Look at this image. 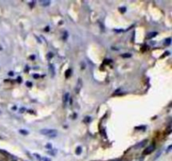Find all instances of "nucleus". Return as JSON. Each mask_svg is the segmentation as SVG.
<instances>
[{
  "instance_id": "nucleus-1",
  "label": "nucleus",
  "mask_w": 172,
  "mask_h": 161,
  "mask_svg": "<svg viewBox=\"0 0 172 161\" xmlns=\"http://www.w3.org/2000/svg\"><path fill=\"white\" fill-rule=\"evenodd\" d=\"M40 133L44 135V136L50 137V138H54V137H56V135L58 134V131L55 130V129L44 128V129H41L40 130Z\"/></svg>"
},
{
  "instance_id": "nucleus-2",
  "label": "nucleus",
  "mask_w": 172,
  "mask_h": 161,
  "mask_svg": "<svg viewBox=\"0 0 172 161\" xmlns=\"http://www.w3.org/2000/svg\"><path fill=\"white\" fill-rule=\"evenodd\" d=\"M155 144H151V145H149V146H148L147 148L145 149V150L144 151L143 154H144V155L149 154H151V153L155 150Z\"/></svg>"
},
{
  "instance_id": "nucleus-3",
  "label": "nucleus",
  "mask_w": 172,
  "mask_h": 161,
  "mask_svg": "<svg viewBox=\"0 0 172 161\" xmlns=\"http://www.w3.org/2000/svg\"><path fill=\"white\" fill-rule=\"evenodd\" d=\"M82 87V80L81 78H79L77 80V85H76V88H75V92L77 94H78L79 92L81 91V89Z\"/></svg>"
},
{
  "instance_id": "nucleus-4",
  "label": "nucleus",
  "mask_w": 172,
  "mask_h": 161,
  "mask_svg": "<svg viewBox=\"0 0 172 161\" xmlns=\"http://www.w3.org/2000/svg\"><path fill=\"white\" fill-rule=\"evenodd\" d=\"M148 140L147 139H145V140H143L140 143H138L137 145L135 146V149H139V148H144V147L145 146L146 144H147Z\"/></svg>"
},
{
  "instance_id": "nucleus-5",
  "label": "nucleus",
  "mask_w": 172,
  "mask_h": 161,
  "mask_svg": "<svg viewBox=\"0 0 172 161\" xmlns=\"http://www.w3.org/2000/svg\"><path fill=\"white\" fill-rule=\"evenodd\" d=\"M49 71L50 73V76H54L55 74V67H54V65H52V64H50L49 66Z\"/></svg>"
},
{
  "instance_id": "nucleus-6",
  "label": "nucleus",
  "mask_w": 172,
  "mask_h": 161,
  "mask_svg": "<svg viewBox=\"0 0 172 161\" xmlns=\"http://www.w3.org/2000/svg\"><path fill=\"white\" fill-rule=\"evenodd\" d=\"M157 32H150V33H149L147 34V36H146V38L147 39H152L154 37H155L156 35H157Z\"/></svg>"
},
{
  "instance_id": "nucleus-7",
  "label": "nucleus",
  "mask_w": 172,
  "mask_h": 161,
  "mask_svg": "<svg viewBox=\"0 0 172 161\" xmlns=\"http://www.w3.org/2000/svg\"><path fill=\"white\" fill-rule=\"evenodd\" d=\"M69 100V93H65L64 96H63V103H64V105H66L67 102H68Z\"/></svg>"
},
{
  "instance_id": "nucleus-8",
  "label": "nucleus",
  "mask_w": 172,
  "mask_h": 161,
  "mask_svg": "<svg viewBox=\"0 0 172 161\" xmlns=\"http://www.w3.org/2000/svg\"><path fill=\"white\" fill-rule=\"evenodd\" d=\"M39 3L43 5L44 7H46V6H48V5H50V1H40Z\"/></svg>"
},
{
  "instance_id": "nucleus-9",
  "label": "nucleus",
  "mask_w": 172,
  "mask_h": 161,
  "mask_svg": "<svg viewBox=\"0 0 172 161\" xmlns=\"http://www.w3.org/2000/svg\"><path fill=\"white\" fill-rule=\"evenodd\" d=\"M82 147H77V149H76V154H82Z\"/></svg>"
},
{
  "instance_id": "nucleus-10",
  "label": "nucleus",
  "mask_w": 172,
  "mask_h": 161,
  "mask_svg": "<svg viewBox=\"0 0 172 161\" xmlns=\"http://www.w3.org/2000/svg\"><path fill=\"white\" fill-rule=\"evenodd\" d=\"M171 38H167V39L165 40L164 44H165V45H169V44H171Z\"/></svg>"
},
{
  "instance_id": "nucleus-11",
  "label": "nucleus",
  "mask_w": 172,
  "mask_h": 161,
  "mask_svg": "<svg viewBox=\"0 0 172 161\" xmlns=\"http://www.w3.org/2000/svg\"><path fill=\"white\" fill-rule=\"evenodd\" d=\"M20 133H22L23 135H27V134H29V132H28L27 130H24V129H20Z\"/></svg>"
},
{
  "instance_id": "nucleus-12",
  "label": "nucleus",
  "mask_w": 172,
  "mask_h": 161,
  "mask_svg": "<svg viewBox=\"0 0 172 161\" xmlns=\"http://www.w3.org/2000/svg\"><path fill=\"white\" fill-rule=\"evenodd\" d=\"M122 57H123V58H129V57H131V54L129 53L123 54V55H122Z\"/></svg>"
},
{
  "instance_id": "nucleus-13",
  "label": "nucleus",
  "mask_w": 172,
  "mask_h": 161,
  "mask_svg": "<svg viewBox=\"0 0 172 161\" xmlns=\"http://www.w3.org/2000/svg\"><path fill=\"white\" fill-rule=\"evenodd\" d=\"M46 149H52V145H51L50 144H46Z\"/></svg>"
},
{
  "instance_id": "nucleus-14",
  "label": "nucleus",
  "mask_w": 172,
  "mask_h": 161,
  "mask_svg": "<svg viewBox=\"0 0 172 161\" xmlns=\"http://www.w3.org/2000/svg\"><path fill=\"white\" fill-rule=\"evenodd\" d=\"M70 72H71V69H68V70L66 71V77H68V76H69V75H70Z\"/></svg>"
},
{
  "instance_id": "nucleus-15",
  "label": "nucleus",
  "mask_w": 172,
  "mask_h": 161,
  "mask_svg": "<svg viewBox=\"0 0 172 161\" xmlns=\"http://www.w3.org/2000/svg\"><path fill=\"white\" fill-rule=\"evenodd\" d=\"M26 86L29 87H32V83L30 82H26Z\"/></svg>"
},
{
  "instance_id": "nucleus-16",
  "label": "nucleus",
  "mask_w": 172,
  "mask_h": 161,
  "mask_svg": "<svg viewBox=\"0 0 172 161\" xmlns=\"http://www.w3.org/2000/svg\"><path fill=\"white\" fill-rule=\"evenodd\" d=\"M119 10H120L122 13H123V12H125V11H126V8H125V7H124V8H120Z\"/></svg>"
},
{
  "instance_id": "nucleus-17",
  "label": "nucleus",
  "mask_w": 172,
  "mask_h": 161,
  "mask_svg": "<svg viewBox=\"0 0 172 161\" xmlns=\"http://www.w3.org/2000/svg\"><path fill=\"white\" fill-rule=\"evenodd\" d=\"M51 57H53V54L50 53H50L48 54V59H50Z\"/></svg>"
},
{
  "instance_id": "nucleus-18",
  "label": "nucleus",
  "mask_w": 172,
  "mask_h": 161,
  "mask_svg": "<svg viewBox=\"0 0 172 161\" xmlns=\"http://www.w3.org/2000/svg\"><path fill=\"white\" fill-rule=\"evenodd\" d=\"M136 128H137V129H144L145 127H144V126H140V127H136Z\"/></svg>"
},
{
  "instance_id": "nucleus-19",
  "label": "nucleus",
  "mask_w": 172,
  "mask_h": 161,
  "mask_svg": "<svg viewBox=\"0 0 172 161\" xmlns=\"http://www.w3.org/2000/svg\"><path fill=\"white\" fill-rule=\"evenodd\" d=\"M43 160L44 161H50V159H48V158H46V157H44V159H43Z\"/></svg>"
},
{
  "instance_id": "nucleus-20",
  "label": "nucleus",
  "mask_w": 172,
  "mask_h": 161,
  "mask_svg": "<svg viewBox=\"0 0 172 161\" xmlns=\"http://www.w3.org/2000/svg\"><path fill=\"white\" fill-rule=\"evenodd\" d=\"M35 156H36V158H38V159H39V160H40V157H39V155H38L37 154H35Z\"/></svg>"
},
{
  "instance_id": "nucleus-21",
  "label": "nucleus",
  "mask_w": 172,
  "mask_h": 161,
  "mask_svg": "<svg viewBox=\"0 0 172 161\" xmlns=\"http://www.w3.org/2000/svg\"><path fill=\"white\" fill-rule=\"evenodd\" d=\"M9 76H14V72H9Z\"/></svg>"
},
{
  "instance_id": "nucleus-22",
  "label": "nucleus",
  "mask_w": 172,
  "mask_h": 161,
  "mask_svg": "<svg viewBox=\"0 0 172 161\" xmlns=\"http://www.w3.org/2000/svg\"><path fill=\"white\" fill-rule=\"evenodd\" d=\"M171 149V145H170V146H169V148H168V149H167V151H169V150H170Z\"/></svg>"
},
{
  "instance_id": "nucleus-23",
  "label": "nucleus",
  "mask_w": 172,
  "mask_h": 161,
  "mask_svg": "<svg viewBox=\"0 0 172 161\" xmlns=\"http://www.w3.org/2000/svg\"><path fill=\"white\" fill-rule=\"evenodd\" d=\"M34 78H37V77H39V76H37V75H34Z\"/></svg>"
},
{
  "instance_id": "nucleus-24",
  "label": "nucleus",
  "mask_w": 172,
  "mask_h": 161,
  "mask_svg": "<svg viewBox=\"0 0 172 161\" xmlns=\"http://www.w3.org/2000/svg\"><path fill=\"white\" fill-rule=\"evenodd\" d=\"M12 161H17V160H12Z\"/></svg>"
}]
</instances>
